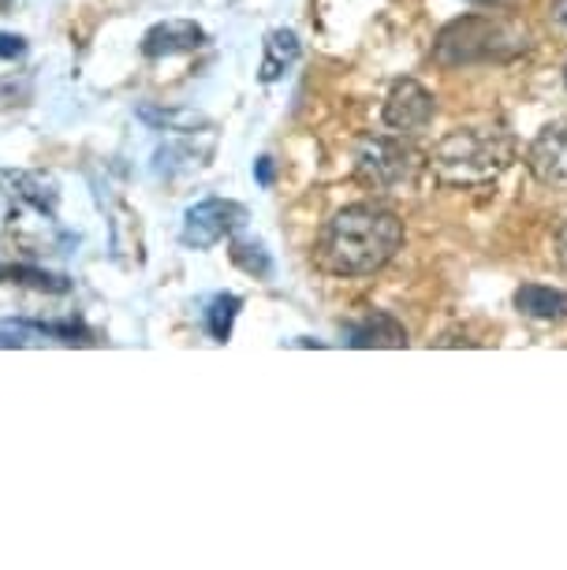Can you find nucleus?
<instances>
[{"instance_id": "obj_9", "label": "nucleus", "mask_w": 567, "mask_h": 570, "mask_svg": "<svg viewBox=\"0 0 567 570\" xmlns=\"http://www.w3.org/2000/svg\"><path fill=\"white\" fill-rule=\"evenodd\" d=\"M344 343L348 347H408V328L392 314L373 309V314L359 317L355 325H348Z\"/></svg>"}, {"instance_id": "obj_20", "label": "nucleus", "mask_w": 567, "mask_h": 570, "mask_svg": "<svg viewBox=\"0 0 567 570\" xmlns=\"http://www.w3.org/2000/svg\"><path fill=\"white\" fill-rule=\"evenodd\" d=\"M19 90H16V79H0V105L4 101H16Z\"/></svg>"}, {"instance_id": "obj_10", "label": "nucleus", "mask_w": 567, "mask_h": 570, "mask_svg": "<svg viewBox=\"0 0 567 570\" xmlns=\"http://www.w3.org/2000/svg\"><path fill=\"white\" fill-rule=\"evenodd\" d=\"M4 179L12 183L19 202H27V206L41 213L46 220H57V202H60L57 179L46 176V171H12V168L4 171Z\"/></svg>"}, {"instance_id": "obj_14", "label": "nucleus", "mask_w": 567, "mask_h": 570, "mask_svg": "<svg viewBox=\"0 0 567 570\" xmlns=\"http://www.w3.org/2000/svg\"><path fill=\"white\" fill-rule=\"evenodd\" d=\"M239 309H243V298L239 295H213L209 298V306H206V314H202V321H206V332L217 343H228L232 340V328H235V317H239Z\"/></svg>"}, {"instance_id": "obj_6", "label": "nucleus", "mask_w": 567, "mask_h": 570, "mask_svg": "<svg viewBox=\"0 0 567 570\" xmlns=\"http://www.w3.org/2000/svg\"><path fill=\"white\" fill-rule=\"evenodd\" d=\"M433 112H437L433 94L414 79H400L389 90V98H384V124L400 135H414L422 127H430Z\"/></svg>"}, {"instance_id": "obj_3", "label": "nucleus", "mask_w": 567, "mask_h": 570, "mask_svg": "<svg viewBox=\"0 0 567 570\" xmlns=\"http://www.w3.org/2000/svg\"><path fill=\"white\" fill-rule=\"evenodd\" d=\"M519 49H527V35H519L516 27L486 16H467L441 35V41H437V60L448 63V68H459V63L508 60Z\"/></svg>"}, {"instance_id": "obj_11", "label": "nucleus", "mask_w": 567, "mask_h": 570, "mask_svg": "<svg viewBox=\"0 0 567 570\" xmlns=\"http://www.w3.org/2000/svg\"><path fill=\"white\" fill-rule=\"evenodd\" d=\"M0 284H19L41 295H68L75 287L63 273H49L41 265H16V262H0Z\"/></svg>"}, {"instance_id": "obj_5", "label": "nucleus", "mask_w": 567, "mask_h": 570, "mask_svg": "<svg viewBox=\"0 0 567 570\" xmlns=\"http://www.w3.org/2000/svg\"><path fill=\"white\" fill-rule=\"evenodd\" d=\"M247 220V206L232 198H202L198 206L184 213V228H179V243L187 250H209L224 239H232Z\"/></svg>"}, {"instance_id": "obj_21", "label": "nucleus", "mask_w": 567, "mask_h": 570, "mask_svg": "<svg viewBox=\"0 0 567 570\" xmlns=\"http://www.w3.org/2000/svg\"><path fill=\"white\" fill-rule=\"evenodd\" d=\"M553 12H556V19H560V23L567 27V0H556V4H553Z\"/></svg>"}, {"instance_id": "obj_17", "label": "nucleus", "mask_w": 567, "mask_h": 570, "mask_svg": "<svg viewBox=\"0 0 567 570\" xmlns=\"http://www.w3.org/2000/svg\"><path fill=\"white\" fill-rule=\"evenodd\" d=\"M30 328L38 332V336H52V340H60V343H90V328L82 325V321H27Z\"/></svg>"}, {"instance_id": "obj_4", "label": "nucleus", "mask_w": 567, "mask_h": 570, "mask_svg": "<svg viewBox=\"0 0 567 570\" xmlns=\"http://www.w3.org/2000/svg\"><path fill=\"white\" fill-rule=\"evenodd\" d=\"M419 171L422 154L403 142V138H366L355 154V176L370 190H381V195L411 187L419 179Z\"/></svg>"}, {"instance_id": "obj_18", "label": "nucleus", "mask_w": 567, "mask_h": 570, "mask_svg": "<svg viewBox=\"0 0 567 570\" xmlns=\"http://www.w3.org/2000/svg\"><path fill=\"white\" fill-rule=\"evenodd\" d=\"M27 57V38L12 35V30H0V60H23Z\"/></svg>"}, {"instance_id": "obj_12", "label": "nucleus", "mask_w": 567, "mask_h": 570, "mask_svg": "<svg viewBox=\"0 0 567 570\" xmlns=\"http://www.w3.org/2000/svg\"><path fill=\"white\" fill-rule=\"evenodd\" d=\"M516 306H519V314H527L534 321H564L567 317V295L553 292V287H541V284L519 287Z\"/></svg>"}, {"instance_id": "obj_1", "label": "nucleus", "mask_w": 567, "mask_h": 570, "mask_svg": "<svg viewBox=\"0 0 567 570\" xmlns=\"http://www.w3.org/2000/svg\"><path fill=\"white\" fill-rule=\"evenodd\" d=\"M403 243V224L381 206H348L325 224L317 243V262L333 276H370L395 257Z\"/></svg>"}, {"instance_id": "obj_15", "label": "nucleus", "mask_w": 567, "mask_h": 570, "mask_svg": "<svg viewBox=\"0 0 567 570\" xmlns=\"http://www.w3.org/2000/svg\"><path fill=\"white\" fill-rule=\"evenodd\" d=\"M232 262L235 268H243L254 279H270L273 276V257L265 250L262 239H232Z\"/></svg>"}, {"instance_id": "obj_16", "label": "nucleus", "mask_w": 567, "mask_h": 570, "mask_svg": "<svg viewBox=\"0 0 567 570\" xmlns=\"http://www.w3.org/2000/svg\"><path fill=\"white\" fill-rule=\"evenodd\" d=\"M138 120L149 124L154 131H195V124H202V116L187 112V109H154V105H138Z\"/></svg>"}, {"instance_id": "obj_8", "label": "nucleus", "mask_w": 567, "mask_h": 570, "mask_svg": "<svg viewBox=\"0 0 567 570\" xmlns=\"http://www.w3.org/2000/svg\"><path fill=\"white\" fill-rule=\"evenodd\" d=\"M527 165L541 183H567V120L549 124L534 138Z\"/></svg>"}, {"instance_id": "obj_23", "label": "nucleus", "mask_w": 567, "mask_h": 570, "mask_svg": "<svg viewBox=\"0 0 567 570\" xmlns=\"http://www.w3.org/2000/svg\"><path fill=\"white\" fill-rule=\"evenodd\" d=\"M478 4H505V0H478Z\"/></svg>"}, {"instance_id": "obj_24", "label": "nucleus", "mask_w": 567, "mask_h": 570, "mask_svg": "<svg viewBox=\"0 0 567 570\" xmlns=\"http://www.w3.org/2000/svg\"><path fill=\"white\" fill-rule=\"evenodd\" d=\"M8 4H12V0H0V8H8Z\"/></svg>"}, {"instance_id": "obj_2", "label": "nucleus", "mask_w": 567, "mask_h": 570, "mask_svg": "<svg viewBox=\"0 0 567 570\" xmlns=\"http://www.w3.org/2000/svg\"><path fill=\"white\" fill-rule=\"evenodd\" d=\"M511 160V142L497 131H478V127H459L433 146L430 165L444 183L456 187H478V183L497 179Z\"/></svg>"}, {"instance_id": "obj_7", "label": "nucleus", "mask_w": 567, "mask_h": 570, "mask_svg": "<svg viewBox=\"0 0 567 570\" xmlns=\"http://www.w3.org/2000/svg\"><path fill=\"white\" fill-rule=\"evenodd\" d=\"M206 30L195 19H165V23L149 27L143 35V57L146 60H168V57H187L206 46Z\"/></svg>"}, {"instance_id": "obj_22", "label": "nucleus", "mask_w": 567, "mask_h": 570, "mask_svg": "<svg viewBox=\"0 0 567 570\" xmlns=\"http://www.w3.org/2000/svg\"><path fill=\"white\" fill-rule=\"evenodd\" d=\"M560 250H564V262H567V228H564V235H560Z\"/></svg>"}, {"instance_id": "obj_19", "label": "nucleus", "mask_w": 567, "mask_h": 570, "mask_svg": "<svg viewBox=\"0 0 567 570\" xmlns=\"http://www.w3.org/2000/svg\"><path fill=\"white\" fill-rule=\"evenodd\" d=\"M254 179H258V187H265V190L273 187V179H276L273 157H258V160H254Z\"/></svg>"}, {"instance_id": "obj_13", "label": "nucleus", "mask_w": 567, "mask_h": 570, "mask_svg": "<svg viewBox=\"0 0 567 570\" xmlns=\"http://www.w3.org/2000/svg\"><path fill=\"white\" fill-rule=\"evenodd\" d=\"M299 52H303V46H299L295 30H273L270 38H265V57H262V82H276L287 68H295Z\"/></svg>"}]
</instances>
